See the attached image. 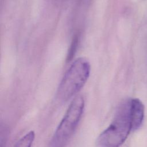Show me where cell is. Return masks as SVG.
Wrapping results in <instances>:
<instances>
[{"mask_svg": "<svg viewBox=\"0 0 147 147\" xmlns=\"http://www.w3.org/2000/svg\"><path fill=\"white\" fill-rule=\"evenodd\" d=\"M131 99L122 101L118 106L113 120L97 139L102 147H119L127 139L132 130L130 115Z\"/></svg>", "mask_w": 147, "mask_h": 147, "instance_id": "cell-1", "label": "cell"}, {"mask_svg": "<svg viewBox=\"0 0 147 147\" xmlns=\"http://www.w3.org/2000/svg\"><path fill=\"white\" fill-rule=\"evenodd\" d=\"M91 67L87 59L80 57L74 61L64 75L57 90L59 100L66 102L77 94L86 83Z\"/></svg>", "mask_w": 147, "mask_h": 147, "instance_id": "cell-2", "label": "cell"}, {"mask_svg": "<svg viewBox=\"0 0 147 147\" xmlns=\"http://www.w3.org/2000/svg\"><path fill=\"white\" fill-rule=\"evenodd\" d=\"M84 100L82 95L74 98L50 141L49 147H65L74 134L82 118Z\"/></svg>", "mask_w": 147, "mask_h": 147, "instance_id": "cell-3", "label": "cell"}, {"mask_svg": "<svg viewBox=\"0 0 147 147\" xmlns=\"http://www.w3.org/2000/svg\"><path fill=\"white\" fill-rule=\"evenodd\" d=\"M130 115L132 130H136L141 127L144 117V106L139 99H131Z\"/></svg>", "mask_w": 147, "mask_h": 147, "instance_id": "cell-4", "label": "cell"}, {"mask_svg": "<svg viewBox=\"0 0 147 147\" xmlns=\"http://www.w3.org/2000/svg\"><path fill=\"white\" fill-rule=\"evenodd\" d=\"M35 138V133L31 130L20 138L15 144L14 147H31Z\"/></svg>", "mask_w": 147, "mask_h": 147, "instance_id": "cell-5", "label": "cell"}]
</instances>
